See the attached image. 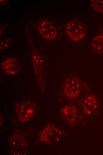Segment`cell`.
Returning a JSON list of instances; mask_svg holds the SVG:
<instances>
[{"label": "cell", "mask_w": 103, "mask_h": 155, "mask_svg": "<svg viewBox=\"0 0 103 155\" xmlns=\"http://www.w3.org/2000/svg\"><path fill=\"white\" fill-rule=\"evenodd\" d=\"M62 135L61 129L52 124L46 126L41 131L40 140L48 144L56 143L60 140Z\"/></svg>", "instance_id": "cell-1"}, {"label": "cell", "mask_w": 103, "mask_h": 155, "mask_svg": "<svg viewBox=\"0 0 103 155\" xmlns=\"http://www.w3.org/2000/svg\"><path fill=\"white\" fill-rule=\"evenodd\" d=\"M67 35L72 40L78 41L85 35V27L81 22L77 20L72 21L67 23L66 27Z\"/></svg>", "instance_id": "cell-2"}, {"label": "cell", "mask_w": 103, "mask_h": 155, "mask_svg": "<svg viewBox=\"0 0 103 155\" xmlns=\"http://www.w3.org/2000/svg\"><path fill=\"white\" fill-rule=\"evenodd\" d=\"M35 106L30 101L17 103L15 106V111L19 120L25 122L30 120L33 116Z\"/></svg>", "instance_id": "cell-3"}, {"label": "cell", "mask_w": 103, "mask_h": 155, "mask_svg": "<svg viewBox=\"0 0 103 155\" xmlns=\"http://www.w3.org/2000/svg\"><path fill=\"white\" fill-rule=\"evenodd\" d=\"M81 91V83L77 78L74 77L68 78L64 86V91L66 96L70 98L77 97Z\"/></svg>", "instance_id": "cell-4"}, {"label": "cell", "mask_w": 103, "mask_h": 155, "mask_svg": "<svg viewBox=\"0 0 103 155\" xmlns=\"http://www.w3.org/2000/svg\"><path fill=\"white\" fill-rule=\"evenodd\" d=\"M38 28L41 34L46 38L53 39L57 36L56 29L46 20H43L40 21L39 24Z\"/></svg>", "instance_id": "cell-5"}, {"label": "cell", "mask_w": 103, "mask_h": 155, "mask_svg": "<svg viewBox=\"0 0 103 155\" xmlns=\"http://www.w3.org/2000/svg\"><path fill=\"white\" fill-rule=\"evenodd\" d=\"M61 114L69 124L72 125L75 123L77 116V111L74 106H66L61 109Z\"/></svg>", "instance_id": "cell-6"}, {"label": "cell", "mask_w": 103, "mask_h": 155, "mask_svg": "<svg viewBox=\"0 0 103 155\" xmlns=\"http://www.w3.org/2000/svg\"><path fill=\"white\" fill-rule=\"evenodd\" d=\"M2 68L8 74L14 75L19 70V66L17 60L14 58H10L3 61Z\"/></svg>", "instance_id": "cell-7"}, {"label": "cell", "mask_w": 103, "mask_h": 155, "mask_svg": "<svg viewBox=\"0 0 103 155\" xmlns=\"http://www.w3.org/2000/svg\"><path fill=\"white\" fill-rule=\"evenodd\" d=\"M98 101L93 96L88 95L85 99L83 106L85 113L87 114H90L98 106Z\"/></svg>", "instance_id": "cell-8"}, {"label": "cell", "mask_w": 103, "mask_h": 155, "mask_svg": "<svg viewBox=\"0 0 103 155\" xmlns=\"http://www.w3.org/2000/svg\"><path fill=\"white\" fill-rule=\"evenodd\" d=\"M9 142L12 147L18 148H23L26 147V142L25 139L22 135L15 134L10 137Z\"/></svg>", "instance_id": "cell-9"}, {"label": "cell", "mask_w": 103, "mask_h": 155, "mask_svg": "<svg viewBox=\"0 0 103 155\" xmlns=\"http://www.w3.org/2000/svg\"><path fill=\"white\" fill-rule=\"evenodd\" d=\"M92 50L99 54L103 53V34L95 36L90 44Z\"/></svg>", "instance_id": "cell-10"}, {"label": "cell", "mask_w": 103, "mask_h": 155, "mask_svg": "<svg viewBox=\"0 0 103 155\" xmlns=\"http://www.w3.org/2000/svg\"><path fill=\"white\" fill-rule=\"evenodd\" d=\"M91 4L95 10L103 13V0H91Z\"/></svg>", "instance_id": "cell-11"}, {"label": "cell", "mask_w": 103, "mask_h": 155, "mask_svg": "<svg viewBox=\"0 0 103 155\" xmlns=\"http://www.w3.org/2000/svg\"><path fill=\"white\" fill-rule=\"evenodd\" d=\"M12 40L9 38H6L2 39L0 42V49L1 51L6 49L11 45Z\"/></svg>", "instance_id": "cell-12"}]
</instances>
